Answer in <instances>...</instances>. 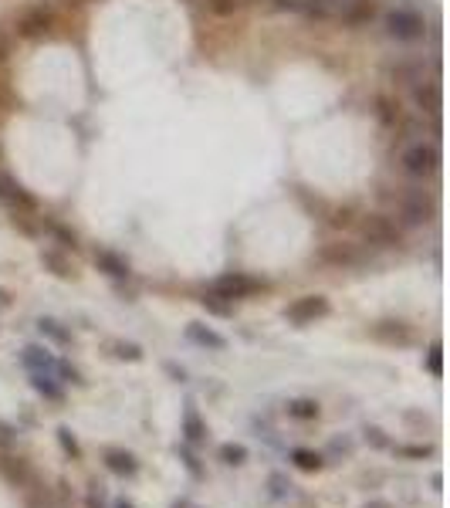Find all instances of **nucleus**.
Segmentation results:
<instances>
[{
	"label": "nucleus",
	"instance_id": "10",
	"mask_svg": "<svg viewBox=\"0 0 450 508\" xmlns=\"http://www.w3.org/2000/svg\"><path fill=\"white\" fill-rule=\"evenodd\" d=\"M48 27H51V14H48L44 7L27 11V14L18 20V34H20V38H41Z\"/></svg>",
	"mask_w": 450,
	"mask_h": 508
},
{
	"label": "nucleus",
	"instance_id": "3",
	"mask_svg": "<svg viewBox=\"0 0 450 508\" xmlns=\"http://www.w3.org/2000/svg\"><path fill=\"white\" fill-rule=\"evenodd\" d=\"M257 288H261V281L244 272H227V274H220V278H214V285H210V292H214L217 298H224V302L247 298V295H254Z\"/></svg>",
	"mask_w": 450,
	"mask_h": 508
},
{
	"label": "nucleus",
	"instance_id": "27",
	"mask_svg": "<svg viewBox=\"0 0 450 508\" xmlns=\"http://www.w3.org/2000/svg\"><path fill=\"white\" fill-rule=\"evenodd\" d=\"M200 305L207 309L210 315H220V319H227V315H234V305L231 302H224V298H217L214 292H207L203 298H200Z\"/></svg>",
	"mask_w": 450,
	"mask_h": 508
},
{
	"label": "nucleus",
	"instance_id": "24",
	"mask_svg": "<svg viewBox=\"0 0 450 508\" xmlns=\"http://www.w3.org/2000/svg\"><path fill=\"white\" fill-rule=\"evenodd\" d=\"M177 457H179V464L186 468V474H190L193 481H203V478H207V471H203V464H200V457L193 454V448H190V444H179Z\"/></svg>",
	"mask_w": 450,
	"mask_h": 508
},
{
	"label": "nucleus",
	"instance_id": "46",
	"mask_svg": "<svg viewBox=\"0 0 450 508\" xmlns=\"http://www.w3.org/2000/svg\"><path fill=\"white\" fill-rule=\"evenodd\" d=\"M4 58H7V41L0 38V61H4Z\"/></svg>",
	"mask_w": 450,
	"mask_h": 508
},
{
	"label": "nucleus",
	"instance_id": "8",
	"mask_svg": "<svg viewBox=\"0 0 450 508\" xmlns=\"http://www.w3.org/2000/svg\"><path fill=\"white\" fill-rule=\"evenodd\" d=\"M102 461H105V468L112 471L116 478H136V474H139L136 454H132V450H125V448H105Z\"/></svg>",
	"mask_w": 450,
	"mask_h": 508
},
{
	"label": "nucleus",
	"instance_id": "26",
	"mask_svg": "<svg viewBox=\"0 0 450 508\" xmlns=\"http://www.w3.org/2000/svg\"><path fill=\"white\" fill-rule=\"evenodd\" d=\"M55 437H58L61 450H64V454H68V457H71V461H81V454H85V450H81L79 437H75V430L68 427V424H61V427L55 430Z\"/></svg>",
	"mask_w": 450,
	"mask_h": 508
},
{
	"label": "nucleus",
	"instance_id": "18",
	"mask_svg": "<svg viewBox=\"0 0 450 508\" xmlns=\"http://www.w3.org/2000/svg\"><path fill=\"white\" fill-rule=\"evenodd\" d=\"M285 413H288L292 420H318L322 407H318V400H312V396H298V400H288Z\"/></svg>",
	"mask_w": 450,
	"mask_h": 508
},
{
	"label": "nucleus",
	"instance_id": "14",
	"mask_svg": "<svg viewBox=\"0 0 450 508\" xmlns=\"http://www.w3.org/2000/svg\"><path fill=\"white\" fill-rule=\"evenodd\" d=\"M342 4H346V0H305V11H301V14H308L312 20H339Z\"/></svg>",
	"mask_w": 450,
	"mask_h": 508
},
{
	"label": "nucleus",
	"instance_id": "39",
	"mask_svg": "<svg viewBox=\"0 0 450 508\" xmlns=\"http://www.w3.org/2000/svg\"><path fill=\"white\" fill-rule=\"evenodd\" d=\"M51 231H55V237H58V241H61V244H64V248H79V237L71 234V231H64L61 224H55Z\"/></svg>",
	"mask_w": 450,
	"mask_h": 508
},
{
	"label": "nucleus",
	"instance_id": "6",
	"mask_svg": "<svg viewBox=\"0 0 450 508\" xmlns=\"http://www.w3.org/2000/svg\"><path fill=\"white\" fill-rule=\"evenodd\" d=\"M362 234H366V241L376 244V248H393V244H400V227L383 214L362 217Z\"/></svg>",
	"mask_w": 450,
	"mask_h": 508
},
{
	"label": "nucleus",
	"instance_id": "33",
	"mask_svg": "<svg viewBox=\"0 0 450 508\" xmlns=\"http://www.w3.org/2000/svg\"><path fill=\"white\" fill-rule=\"evenodd\" d=\"M396 454H403V457H410V461H427V457H433V448L430 444H400Z\"/></svg>",
	"mask_w": 450,
	"mask_h": 508
},
{
	"label": "nucleus",
	"instance_id": "31",
	"mask_svg": "<svg viewBox=\"0 0 450 508\" xmlns=\"http://www.w3.org/2000/svg\"><path fill=\"white\" fill-rule=\"evenodd\" d=\"M362 437H366V444H372L376 450H386V448H393V441L386 437V430L383 427H362Z\"/></svg>",
	"mask_w": 450,
	"mask_h": 508
},
{
	"label": "nucleus",
	"instance_id": "35",
	"mask_svg": "<svg viewBox=\"0 0 450 508\" xmlns=\"http://www.w3.org/2000/svg\"><path fill=\"white\" fill-rule=\"evenodd\" d=\"M339 454H353V441H349V437H342V441L335 437V441H329V450H325L322 457L332 461V457H339Z\"/></svg>",
	"mask_w": 450,
	"mask_h": 508
},
{
	"label": "nucleus",
	"instance_id": "43",
	"mask_svg": "<svg viewBox=\"0 0 450 508\" xmlns=\"http://www.w3.org/2000/svg\"><path fill=\"white\" fill-rule=\"evenodd\" d=\"M170 508H200V505H193L190 498H177V502H173V505H170Z\"/></svg>",
	"mask_w": 450,
	"mask_h": 508
},
{
	"label": "nucleus",
	"instance_id": "20",
	"mask_svg": "<svg viewBox=\"0 0 450 508\" xmlns=\"http://www.w3.org/2000/svg\"><path fill=\"white\" fill-rule=\"evenodd\" d=\"M413 98H416V105H420L423 112H430V116L440 112V92H437V81L416 85V88H413Z\"/></svg>",
	"mask_w": 450,
	"mask_h": 508
},
{
	"label": "nucleus",
	"instance_id": "23",
	"mask_svg": "<svg viewBox=\"0 0 450 508\" xmlns=\"http://www.w3.org/2000/svg\"><path fill=\"white\" fill-rule=\"evenodd\" d=\"M322 258L329 261V265H359V251H355L353 244H329Z\"/></svg>",
	"mask_w": 450,
	"mask_h": 508
},
{
	"label": "nucleus",
	"instance_id": "4",
	"mask_svg": "<svg viewBox=\"0 0 450 508\" xmlns=\"http://www.w3.org/2000/svg\"><path fill=\"white\" fill-rule=\"evenodd\" d=\"M386 31H390L396 41H416V38H423L427 24H423V18H420L416 11L396 7V11L386 14Z\"/></svg>",
	"mask_w": 450,
	"mask_h": 508
},
{
	"label": "nucleus",
	"instance_id": "42",
	"mask_svg": "<svg viewBox=\"0 0 450 508\" xmlns=\"http://www.w3.org/2000/svg\"><path fill=\"white\" fill-rule=\"evenodd\" d=\"M362 508H393V505H390V502H383V498H369Z\"/></svg>",
	"mask_w": 450,
	"mask_h": 508
},
{
	"label": "nucleus",
	"instance_id": "40",
	"mask_svg": "<svg viewBox=\"0 0 450 508\" xmlns=\"http://www.w3.org/2000/svg\"><path fill=\"white\" fill-rule=\"evenodd\" d=\"M379 109H383L379 116L386 119V122H393V105H390V102H386V98H379Z\"/></svg>",
	"mask_w": 450,
	"mask_h": 508
},
{
	"label": "nucleus",
	"instance_id": "12",
	"mask_svg": "<svg viewBox=\"0 0 450 508\" xmlns=\"http://www.w3.org/2000/svg\"><path fill=\"white\" fill-rule=\"evenodd\" d=\"M20 363L27 366V373H55V366H58V359L44 346H27L20 352Z\"/></svg>",
	"mask_w": 450,
	"mask_h": 508
},
{
	"label": "nucleus",
	"instance_id": "22",
	"mask_svg": "<svg viewBox=\"0 0 450 508\" xmlns=\"http://www.w3.org/2000/svg\"><path fill=\"white\" fill-rule=\"evenodd\" d=\"M38 333L44 339H51V342H58V346H71V333L61 326L58 319H38Z\"/></svg>",
	"mask_w": 450,
	"mask_h": 508
},
{
	"label": "nucleus",
	"instance_id": "37",
	"mask_svg": "<svg viewBox=\"0 0 450 508\" xmlns=\"http://www.w3.org/2000/svg\"><path fill=\"white\" fill-rule=\"evenodd\" d=\"M274 11H281V14H301L305 11V0H271Z\"/></svg>",
	"mask_w": 450,
	"mask_h": 508
},
{
	"label": "nucleus",
	"instance_id": "5",
	"mask_svg": "<svg viewBox=\"0 0 450 508\" xmlns=\"http://www.w3.org/2000/svg\"><path fill=\"white\" fill-rule=\"evenodd\" d=\"M325 315H329V298L325 295H301L285 309V319L294 322V326H308V322L325 319Z\"/></svg>",
	"mask_w": 450,
	"mask_h": 508
},
{
	"label": "nucleus",
	"instance_id": "41",
	"mask_svg": "<svg viewBox=\"0 0 450 508\" xmlns=\"http://www.w3.org/2000/svg\"><path fill=\"white\" fill-rule=\"evenodd\" d=\"M166 373H170V376H173V380H179V383H183V380H186V373H183V370H177V366H173V363H166Z\"/></svg>",
	"mask_w": 450,
	"mask_h": 508
},
{
	"label": "nucleus",
	"instance_id": "44",
	"mask_svg": "<svg viewBox=\"0 0 450 508\" xmlns=\"http://www.w3.org/2000/svg\"><path fill=\"white\" fill-rule=\"evenodd\" d=\"M112 508H136V505H132L129 498H116V502H112Z\"/></svg>",
	"mask_w": 450,
	"mask_h": 508
},
{
	"label": "nucleus",
	"instance_id": "2",
	"mask_svg": "<svg viewBox=\"0 0 450 508\" xmlns=\"http://www.w3.org/2000/svg\"><path fill=\"white\" fill-rule=\"evenodd\" d=\"M400 163H403V170H407L410 176H427V173H433V170L440 166V149L430 146V142H413V146L403 149Z\"/></svg>",
	"mask_w": 450,
	"mask_h": 508
},
{
	"label": "nucleus",
	"instance_id": "36",
	"mask_svg": "<svg viewBox=\"0 0 450 508\" xmlns=\"http://www.w3.org/2000/svg\"><path fill=\"white\" fill-rule=\"evenodd\" d=\"M14 444H18V427L7 424V420H0V450H11Z\"/></svg>",
	"mask_w": 450,
	"mask_h": 508
},
{
	"label": "nucleus",
	"instance_id": "48",
	"mask_svg": "<svg viewBox=\"0 0 450 508\" xmlns=\"http://www.w3.org/2000/svg\"><path fill=\"white\" fill-rule=\"evenodd\" d=\"M31 508H34V505H31Z\"/></svg>",
	"mask_w": 450,
	"mask_h": 508
},
{
	"label": "nucleus",
	"instance_id": "15",
	"mask_svg": "<svg viewBox=\"0 0 450 508\" xmlns=\"http://www.w3.org/2000/svg\"><path fill=\"white\" fill-rule=\"evenodd\" d=\"M217 457H220V464H227V468H240V464H247L251 450L244 448L240 441H224V444L217 448Z\"/></svg>",
	"mask_w": 450,
	"mask_h": 508
},
{
	"label": "nucleus",
	"instance_id": "21",
	"mask_svg": "<svg viewBox=\"0 0 450 508\" xmlns=\"http://www.w3.org/2000/svg\"><path fill=\"white\" fill-rule=\"evenodd\" d=\"M372 333H376V339H383V342H396V346H407V342H410V329H407L403 322H379Z\"/></svg>",
	"mask_w": 450,
	"mask_h": 508
},
{
	"label": "nucleus",
	"instance_id": "13",
	"mask_svg": "<svg viewBox=\"0 0 450 508\" xmlns=\"http://www.w3.org/2000/svg\"><path fill=\"white\" fill-rule=\"evenodd\" d=\"M372 18H376V0H346L342 14H339V20H346V24H366Z\"/></svg>",
	"mask_w": 450,
	"mask_h": 508
},
{
	"label": "nucleus",
	"instance_id": "9",
	"mask_svg": "<svg viewBox=\"0 0 450 508\" xmlns=\"http://www.w3.org/2000/svg\"><path fill=\"white\" fill-rule=\"evenodd\" d=\"M186 339L193 342V346H200V349H227V339L217 333V329H210V326H203V322H190L186 326Z\"/></svg>",
	"mask_w": 450,
	"mask_h": 508
},
{
	"label": "nucleus",
	"instance_id": "32",
	"mask_svg": "<svg viewBox=\"0 0 450 508\" xmlns=\"http://www.w3.org/2000/svg\"><path fill=\"white\" fill-rule=\"evenodd\" d=\"M112 356H116V359H129V363H139V359H142V346H136V342H112Z\"/></svg>",
	"mask_w": 450,
	"mask_h": 508
},
{
	"label": "nucleus",
	"instance_id": "38",
	"mask_svg": "<svg viewBox=\"0 0 450 508\" xmlns=\"http://www.w3.org/2000/svg\"><path fill=\"white\" fill-rule=\"evenodd\" d=\"M207 4H210V11H214V14L227 18V14H234V11H237V4H240V0H207Z\"/></svg>",
	"mask_w": 450,
	"mask_h": 508
},
{
	"label": "nucleus",
	"instance_id": "7",
	"mask_svg": "<svg viewBox=\"0 0 450 508\" xmlns=\"http://www.w3.org/2000/svg\"><path fill=\"white\" fill-rule=\"evenodd\" d=\"M207 437H210V430H207V420L200 417L193 400H186V407H183V441L196 448V444H207Z\"/></svg>",
	"mask_w": 450,
	"mask_h": 508
},
{
	"label": "nucleus",
	"instance_id": "17",
	"mask_svg": "<svg viewBox=\"0 0 450 508\" xmlns=\"http://www.w3.org/2000/svg\"><path fill=\"white\" fill-rule=\"evenodd\" d=\"M288 457H292L294 468L305 471V474H315V471L325 468V457H322L318 450H308V448H294L292 454H288Z\"/></svg>",
	"mask_w": 450,
	"mask_h": 508
},
{
	"label": "nucleus",
	"instance_id": "34",
	"mask_svg": "<svg viewBox=\"0 0 450 508\" xmlns=\"http://www.w3.org/2000/svg\"><path fill=\"white\" fill-rule=\"evenodd\" d=\"M55 376H61V383H75V387H85V376H81V370H75L71 363H61L55 366Z\"/></svg>",
	"mask_w": 450,
	"mask_h": 508
},
{
	"label": "nucleus",
	"instance_id": "25",
	"mask_svg": "<svg viewBox=\"0 0 450 508\" xmlns=\"http://www.w3.org/2000/svg\"><path fill=\"white\" fill-rule=\"evenodd\" d=\"M0 471H4V474H7V481H11V485H18V488L31 481V468H27L24 461H14V457H4V461H0Z\"/></svg>",
	"mask_w": 450,
	"mask_h": 508
},
{
	"label": "nucleus",
	"instance_id": "16",
	"mask_svg": "<svg viewBox=\"0 0 450 508\" xmlns=\"http://www.w3.org/2000/svg\"><path fill=\"white\" fill-rule=\"evenodd\" d=\"M0 196L4 200H11V203H20V207H27V210H34V196L27 194L20 183H14L11 176L0 173Z\"/></svg>",
	"mask_w": 450,
	"mask_h": 508
},
{
	"label": "nucleus",
	"instance_id": "47",
	"mask_svg": "<svg viewBox=\"0 0 450 508\" xmlns=\"http://www.w3.org/2000/svg\"><path fill=\"white\" fill-rule=\"evenodd\" d=\"M244 4H257V0H244Z\"/></svg>",
	"mask_w": 450,
	"mask_h": 508
},
{
	"label": "nucleus",
	"instance_id": "19",
	"mask_svg": "<svg viewBox=\"0 0 450 508\" xmlns=\"http://www.w3.org/2000/svg\"><path fill=\"white\" fill-rule=\"evenodd\" d=\"M95 265L102 268L105 274H112V278H129V261L125 258H118L116 251H98L95 254Z\"/></svg>",
	"mask_w": 450,
	"mask_h": 508
},
{
	"label": "nucleus",
	"instance_id": "30",
	"mask_svg": "<svg viewBox=\"0 0 450 508\" xmlns=\"http://www.w3.org/2000/svg\"><path fill=\"white\" fill-rule=\"evenodd\" d=\"M41 261L51 268V272L58 274V278H71V268H68V261L61 258V254H55V251H41Z\"/></svg>",
	"mask_w": 450,
	"mask_h": 508
},
{
	"label": "nucleus",
	"instance_id": "11",
	"mask_svg": "<svg viewBox=\"0 0 450 508\" xmlns=\"http://www.w3.org/2000/svg\"><path fill=\"white\" fill-rule=\"evenodd\" d=\"M31 387L48 403H64V387L61 380H55V373H31Z\"/></svg>",
	"mask_w": 450,
	"mask_h": 508
},
{
	"label": "nucleus",
	"instance_id": "28",
	"mask_svg": "<svg viewBox=\"0 0 450 508\" xmlns=\"http://www.w3.org/2000/svg\"><path fill=\"white\" fill-rule=\"evenodd\" d=\"M292 481H288V478H285V474H281V471H274L271 478H268V495H271V498H288V495H292Z\"/></svg>",
	"mask_w": 450,
	"mask_h": 508
},
{
	"label": "nucleus",
	"instance_id": "29",
	"mask_svg": "<svg viewBox=\"0 0 450 508\" xmlns=\"http://www.w3.org/2000/svg\"><path fill=\"white\" fill-rule=\"evenodd\" d=\"M423 366H427V373H430V376H437V380L444 376V346H440V342H433V346H430V352H427V363H423Z\"/></svg>",
	"mask_w": 450,
	"mask_h": 508
},
{
	"label": "nucleus",
	"instance_id": "1",
	"mask_svg": "<svg viewBox=\"0 0 450 508\" xmlns=\"http://www.w3.org/2000/svg\"><path fill=\"white\" fill-rule=\"evenodd\" d=\"M396 214L403 217V224L420 227V224L437 217V203H433V196L420 194V190H407V194L396 196Z\"/></svg>",
	"mask_w": 450,
	"mask_h": 508
},
{
	"label": "nucleus",
	"instance_id": "45",
	"mask_svg": "<svg viewBox=\"0 0 450 508\" xmlns=\"http://www.w3.org/2000/svg\"><path fill=\"white\" fill-rule=\"evenodd\" d=\"M0 309H11V295L4 292V288H0Z\"/></svg>",
	"mask_w": 450,
	"mask_h": 508
}]
</instances>
